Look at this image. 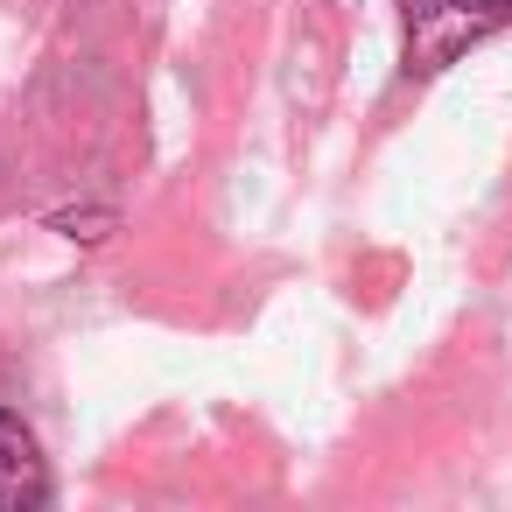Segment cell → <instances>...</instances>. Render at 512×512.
Returning <instances> with one entry per match:
<instances>
[{"mask_svg": "<svg viewBox=\"0 0 512 512\" xmlns=\"http://www.w3.org/2000/svg\"><path fill=\"white\" fill-rule=\"evenodd\" d=\"M505 22H512V0H407V71L435 78Z\"/></svg>", "mask_w": 512, "mask_h": 512, "instance_id": "obj_1", "label": "cell"}, {"mask_svg": "<svg viewBox=\"0 0 512 512\" xmlns=\"http://www.w3.org/2000/svg\"><path fill=\"white\" fill-rule=\"evenodd\" d=\"M36 505H50V463L36 435L0 407V512H36Z\"/></svg>", "mask_w": 512, "mask_h": 512, "instance_id": "obj_2", "label": "cell"}]
</instances>
